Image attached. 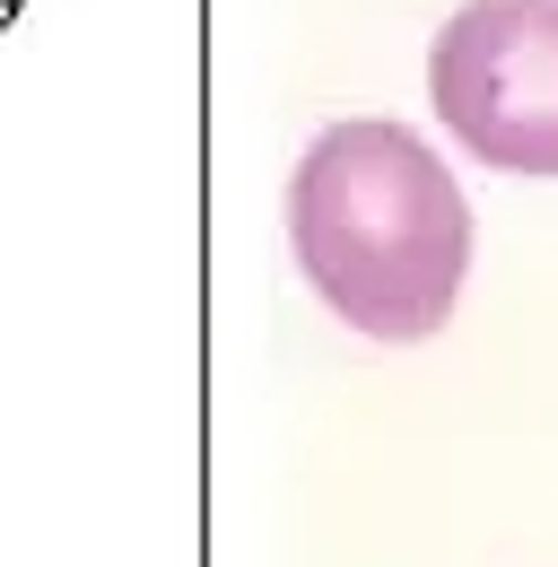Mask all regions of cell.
I'll return each mask as SVG.
<instances>
[{"mask_svg": "<svg viewBox=\"0 0 558 567\" xmlns=\"http://www.w3.org/2000/svg\"><path fill=\"white\" fill-rule=\"evenodd\" d=\"M288 254L349 332L418 350L472 280V202L411 123L358 114L314 132L288 175Z\"/></svg>", "mask_w": 558, "mask_h": 567, "instance_id": "6da1fadb", "label": "cell"}, {"mask_svg": "<svg viewBox=\"0 0 558 567\" xmlns=\"http://www.w3.org/2000/svg\"><path fill=\"white\" fill-rule=\"evenodd\" d=\"M427 105L497 175H558V0H463L427 44Z\"/></svg>", "mask_w": 558, "mask_h": 567, "instance_id": "7a4b0ae2", "label": "cell"}]
</instances>
